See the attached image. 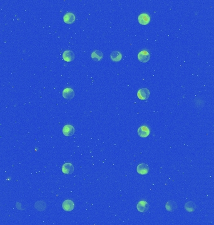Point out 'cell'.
I'll list each match as a JSON object with an SVG mask.
<instances>
[{"instance_id": "obj_8", "label": "cell", "mask_w": 214, "mask_h": 225, "mask_svg": "<svg viewBox=\"0 0 214 225\" xmlns=\"http://www.w3.org/2000/svg\"><path fill=\"white\" fill-rule=\"evenodd\" d=\"M75 208V204L73 201L70 199H67L62 203V208L65 211H71Z\"/></svg>"}, {"instance_id": "obj_16", "label": "cell", "mask_w": 214, "mask_h": 225, "mask_svg": "<svg viewBox=\"0 0 214 225\" xmlns=\"http://www.w3.org/2000/svg\"><path fill=\"white\" fill-rule=\"evenodd\" d=\"M185 209L187 212L192 213L196 209V205L192 201H188L185 204Z\"/></svg>"}, {"instance_id": "obj_9", "label": "cell", "mask_w": 214, "mask_h": 225, "mask_svg": "<svg viewBox=\"0 0 214 225\" xmlns=\"http://www.w3.org/2000/svg\"><path fill=\"white\" fill-rule=\"evenodd\" d=\"M137 133L140 137L147 138L150 135V129L146 126H142L138 129Z\"/></svg>"}, {"instance_id": "obj_3", "label": "cell", "mask_w": 214, "mask_h": 225, "mask_svg": "<svg viewBox=\"0 0 214 225\" xmlns=\"http://www.w3.org/2000/svg\"><path fill=\"white\" fill-rule=\"evenodd\" d=\"M150 54L147 51H142L138 54V60L142 63H147L150 60Z\"/></svg>"}, {"instance_id": "obj_1", "label": "cell", "mask_w": 214, "mask_h": 225, "mask_svg": "<svg viewBox=\"0 0 214 225\" xmlns=\"http://www.w3.org/2000/svg\"><path fill=\"white\" fill-rule=\"evenodd\" d=\"M137 97L141 100H146L150 97V91L147 88L140 89L137 92Z\"/></svg>"}, {"instance_id": "obj_4", "label": "cell", "mask_w": 214, "mask_h": 225, "mask_svg": "<svg viewBox=\"0 0 214 225\" xmlns=\"http://www.w3.org/2000/svg\"><path fill=\"white\" fill-rule=\"evenodd\" d=\"M75 54L71 50H67L65 51L62 54V58L64 61L66 62H71L74 60L75 59Z\"/></svg>"}, {"instance_id": "obj_2", "label": "cell", "mask_w": 214, "mask_h": 225, "mask_svg": "<svg viewBox=\"0 0 214 225\" xmlns=\"http://www.w3.org/2000/svg\"><path fill=\"white\" fill-rule=\"evenodd\" d=\"M137 209L140 213H145L149 209V204L145 201H140L137 204Z\"/></svg>"}, {"instance_id": "obj_10", "label": "cell", "mask_w": 214, "mask_h": 225, "mask_svg": "<svg viewBox=\"0 0 214 225\" xmlns=\"http://www.w3.org/2000/svg\"><path fill=\"white\" fill-rule=\"evenodd\" d=\"M62 170L64 174L70 175L72 174L74 172V167L72 164L70 163H66L62 166Z\"/></svg>"}, {"instance_id": "obj_14", "label": "cell", "mask_w": 214, "mask_h": 225, "mask_svg": "<svg viewBox=\"0 0 214 225\" xmlns=\"http://www.w3.org/2000/svg\"><path fill=\"white\" fill-rule=\"evenodd\" d=\"M177 204L176 201H168L165 205V208L168 211L173 212L177 209Z\"/></svg>"}, {"instance_id": "obj_6", "label": "cell", "mask_w": 214, "mask_h": 225, "mask_svg": "<svg viewBox=\"0 0 214 225\" xmlns=\"http://www.w3.org/2000/svg\"><path fill=\"white\" fill-rule=\"evenodd\" d=\"M138 20L140 25H147L150 22V17L147 13H142L139 16Z\"/></svg>"}, {"instance_id": "obj_11", "label": "cell", "mask_w": 214, "mask_h": 225, "mask_svg": "<svg viewBox=\"0 0 214 225\" xmlns=\"http://www.w3.org/2000/svg\"><path fill=\"white\" fill-rule=\"evenodd\" d=\"M137 172L140 175H147L149 172L148 166L145 163H141L137 166Z\"/></svg>"}, {"instance_id": "obj_12", "label": "cell", "mask_w": 214, "mask_h": 225, "mask_svg": "<svg viewBox=\"0 0 214 225\" xmlns=\"http://www.w3.org/2000/svg\"><path fill=\"white\" fill-rule=\"evenodd\" d=\"M103 58V54L100 50H95L91 53V59L95 61H100Z\"/></svg>"}, {"instance_id": "obj_17", "label": "cell", "mask_w": 214, "mask_h": 225, "mask_svg": "<svg viewBox=\"0 0 214 225\" xmlns=\"http://www.w3.org/2000/svg\"><path fill=\"white\" fill-rule=\"evenodd\" d=\"M34 207L38 211H42L46 209V204L44 201H39L35 203Z\"/></svg>"}, {"instance_id": "obj_13", "label": "cell", "mask_w": 214, "mask_h": 225, "mask_svg": "<svg viewBox=\"0 0 214 225\" xmlns=\"http://www.w3.org/2000/svg\"><path fill=\"white\" fill-rule=\"evenodd\" d=\"M63 21L67 24H71L75 21V16L72 13H67L63 16Z\"/></svg>"}, {"instance_id": "obj_5", "label": "cell", "mask_w": 214, "mask_h": 225, "mask_svg": "<svg viewBox=\"0 0 214 225\" xmlns=\"http://www.w3.org/2000/svg\"><path fill=\"white\" fill-rule=\"evenodd\" d=\"M62 133L66 136H71L75 133V128L71 124H67L63 126Z\"/></svg>"}, {"instance_id": "obj_7", "label": "cell", "mask_w": 214, "mask_h": 225, "mask_svg": "<svg viewBox=\"0 0 214 225\" xmlns=\"http://www.w3.org/2000/svg\"><path fill=\"white\" fill-rule=\"evenodd\" d=\"M63 97L66 100H71L75 97V92L72 88H67L62 92Z\"/></svg>"}, {"instance_id": "obj_15", "label": "cell", "mask_w": 214, "mask_h": 225, "mask_svg": "<svg viewBox=\"0 0 214 225\" xmlns=\"http://www.w3.org/2000/svg\"><path fill=\"white\" fill-rule=\"evenodd\" d=\"M110 58H111V60L113 61H115V62L120 61L122 58V54L119 51H114L111 53Z\"/></svg>"}]
</instances>
